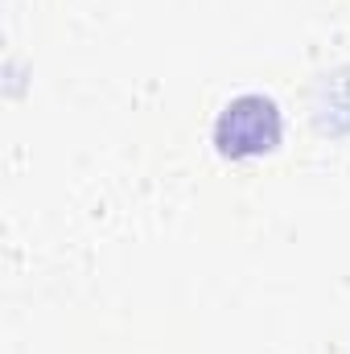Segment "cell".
I'll use <instances>...</instances> for the list:
<instances>
[{
	"label": "cell",
	"mask_w": 350,
	"mask_h": 354,
	"mask_svg": "<svg viewBox=\"0 0 350 354\" xmlns=\"http://www.w3.org/2000/svg\"><path fill=\"white\" fill-rule=\"evenodd\" d=\"M280 107L268 95H239L219 111L214 124V149L231 161L264 157L280 145Z\"/></svg>",
	"instance_id": "1"
}]
</instances>
